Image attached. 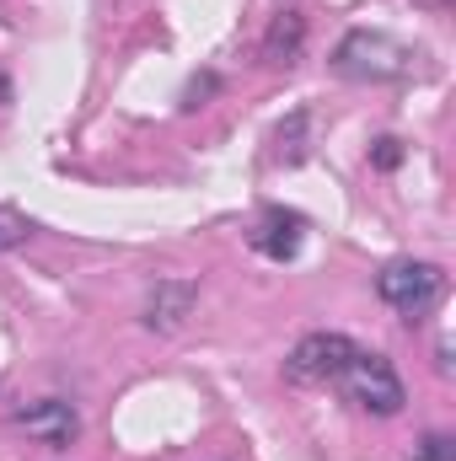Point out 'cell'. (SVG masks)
I'll return each mask as SVG.
<instances>
[{"label":"cell","mask_w":456,"mask_h":461,"mask_svg":"<svg viewBox=\"0 0 456 461\" xmlns=\"http://www.w3.org/2000/svg\"><path fill=\"white\" fill-rule=\"evenodd\" d=\"M252 252H263V258H274V263H290L296 252H301V241H306V221L296 215V210H263L258 215V226H252Z\"/></svg>","instance_id":"5"},{"label":"cell","mask_w":456,"mask_h":461,"mask_svg":"<svg viewBox=\"0 0 456 461\" xmlns=\"http://www.w3.org/2000/svg\"><path fill=\"white\" fill-rule=\"evenodd\" d=\"M333 70L349 76V81H408L419 70V54L408 43H397L392 32L354 27V32H343L339 49H333Z\"/></svg>","instance_id":"1"},{"label":"cell","mask_w":456,"mask_h":461,"mask_svg":"<svg viewBox=\"0 0 456 461\" xmlns=\"http://www.w3.org/2000/svg\"><path fill=\"white\" fill-rule=\"evenodd\" d=\"M370 156H376V167H387V172H392V167L403 161V145H397V140H376V150H370Z\"/></svg>","instance_id":"12"},{"label":"cell","mask_w":456,"mask_h":461,"mask_svg":"<svg viewBox=\"0 0 456 461\" xmlns=\"http://www.w3.org/2000/svg\"><path fill=\"white\" fill-rule=\"evenodd\" d=\"M22 236H27V221L11 215V210H0V252H5L11 241H22Z\"/></svg>","instance_id":"11"},{"label":"cell","mask_w":456,"mask_h":461,"mask_svg":"<svg viewBox=\"0 0 456 461\" xmlns=\"http://www.w3.org/2000/svg\"><path fill=\"white\" fill-rule=\"evenodd\" d=\"M301 43H306V22H301V11H279V16L269 22L263 59H269V65H296V59H301Z\"/></svg>","instance_id":"8"},{"label":"cell","mask_w":456,"mask_h":461,"mask_svg":"<svg viewBox=\"0 0 456 461\" xmlns=\"http://www.w3.org/2000/svg\"><path fill=\"white\" fill-rule=\"evenodd\" d=\"M349 354H354V339H343V333H306L301 344L290 348L285 375L301 381V386H328V381H339Z\"/></svg>","instance_id":"4"},{"label":"cell","mask_w":456,"mask_h":461,"mask_svg":"<svg viewBox=\"0 0 456 461\" xmlns=\"http://www.w3.org/2000/svg\"><path fill=\"white\" fill-rule=\"evenodd\" d=\"M419 5H435V11H441V5H451V0H419Z\"/></svg>","instance_id":"13"},{"label":"cell","mask_w":456,"mask_h":461,"mask_svg":"<svg viewBox=\"0 0 456 461\" xmlns=\"http://www.w3.org/2000/svg\"><path fill=\"white\" fill-rule=\"evenodd\" d=\"M301 129H306V113H296L285 129H279V156H285V161H301V156H306V145H301Z\"/></svg>","instance_id":"10"},{"label":"cell","mask_w":456,"mask_h":461,"mask_svg":"<svg viewBox=\"0 0 456 461\" xmlns=\"http://www.w3.org/2000/svg\"><path fill=\"white\" fill-rule=\"evenodd\" d=\"M408 461H456V440L451 435H424Z\"/></svg>","instance_id":"9"},{"label":"cell","mask_w":456,"mask_h":461,"mask_svg":"<svg viewBox=\"0 0 456 461\" xmlns=\"http://www.w3.org/2000/svg\"><path fill=\"white\" fill-rule=\"evenodd\" d=\"M339 386L343 397L360 408V413H376V419H392V413H403V381H397V370H392V359L387 354H370V348H354L349 354V365L339 370Z\"/></svg>","instance_id":"2"},{"label":"cell","mask_w":456,"mask_h":461,"mask_svg":"<svg viewBox=\"0 0 456 461\" xmlns=\"http://www.w3.org/2000/svg\"><path fill=\"white\" fill-rule=\"evenodd\" d=\"M376 295H381L397 317L419 322V317H424V312H435V301L446 295V274H441L435 263L397 258V263H387V268L376 274Z\"/></svg>","instance_id":"3"},{"label":"cell","mask_w":456,"mask_h":461,"mask_svg":"<svg viewBox=\"0 0 456 461\" xmlns=\"http://www.w3.org/2000/svg\"><path fill=\"white\" fill-rule=\"evenodd\" d=\"M16 424H22L27 435H38V440H49L54 451H65V446L76 440V429H81V419H76V408H70V402H59V397H43V402H32V408H22V413H16Z\"/></svg>","instance_id":"7"},{"label":"cell","mask_w":456,"mask_h":461,"mask_svg":"<svg viewBox=\"0 0 456 461\" xmlns=\"http://www.w3.org/2000/svg\"><path fill=\"white\" fill-rule=\"evenodd\" d=\"M194 301H199V285H188V279H161V285L150 290V301H145V328H150V333H178L183 317L194 312Z\"/></svg>","instance_id":"6"}]
</instances>
